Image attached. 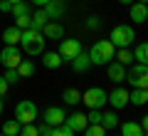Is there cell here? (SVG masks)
Masks as SVG:
<instances>
[{"label": "cell", "instance_id": "18", "mask_svg": "<svg viewBox=\"0 0 148 136\" xmlns=\"http://www.w3.org/2000/svg\"><path fill=\"white\" fill-rule=\"evenodd\" d=\"M89 67H91V62H89V55H86L84 50H82V52L72 59V69H74V72H86Z\"/></svg>", "mask_w": 148, "mask_h": 136}, {"label": "cell", "instance_id": "31", "mask_svg": "<svg viewBox=\"0 0 148 136\" xmlns=\"http://www.w3.org/2000/svg\"><path fill=\"white\" fill-rule=\"evenodd\" d=\"M86 121H89V124H101V109H89Z\"/></svg>", "mask_w": 148, "mask_h": 136}, {"label": "cell", "instance_id": "33", "mask_svg": "<svg viewBox=\"0 0 148 136\" xmlns=\"http://www.w3.org/2000/svg\"><path fill=\"white\" fill-rule=\"evenodd\" d=\"M5 82H8V84H17V82H20L17 69H8V72H5Z\"/></svg>", "mask_w": 148, "mask_h": 136}, {"label": "cell", "instance_id": "22", "mask_svg": "<svg viewBox=\"0 0 148 136\" xmlns=\"http://www.w3.org/2000/svg\"><path fill=\"white\" fill-rule=\"evenodd\" d=\"M20 129H22V124L17 119H8L3 124V134L5 136H20Z\"/></svg>", "mask_w": 148, "mask_h": 136}, {"label": "cell", "instance_id": "30", "mask_svg": "<svg viewBox=\"0 0 148 136\" xmlns=\"http://www.w3.org/2000/svg\"><path fill=\"white\" fill-rule=\"evenodd\" d=\"M49 136H74V131L67 129L64 124H59V126H52V134H49Z\"/></svg>", "mask_w": 148, "mask_h": 136}, {"label": "cell", "instance_id": "25", "mask_svg": "<svg viewBox=\"0 0 148 136\" xmlns=\"http://www.w3.org/2000/svg\"><path fill=\"white\" fill-rule=\"evenodd\" d=\"M119 124V116H116V111L111 109V111H106V114H101V126H104L106 131L109 129H114V126Z\"/></svg>", "mask_w": 148, "mask_h": 136}, {"label": "cell", "instance_id": "19", "mask_svg": "<svg viewBox=\"0 0 148 136\" xmlns=\"http://www.w3.org/2000/svg\"><path fill=\"white\" fill-rule=\"evenodd\" d=\"M121 136H146V131L138 126V121H123L121 124Z\"/></svg>", "mask_w": 148, "mask_h": 136}, {"label": "cell", "instance_id": "17", "mask_svg": "<svg viewBox=\"0 0 148 136\" xmlns=\"http://www.w3.org/2000/svg\"><path fill=\"white\" fill-rule=\"evenodd\" d=\"M62 55L59 52H42V64L47 69H57V67H62Z\"/></svg>", "mask_w": 148, "mask_h": 136}, {"label": "cell", "instance_id": "38", "mask_svg": "<svg viewBox=\"0 0 148 136\" xmlns=\"http://www.w3.org/2000/svg\"><path fill=\"white\" fill-rule=\"evenodd\" d=\"M8 87H10V84L5 82V77H0V97H5V94H8Z\"/></svg>", "mask_w": 148, "mask_h": 136}, {"label": "cell", "instance_id": "24", "mask_svg": "<svg viewBox=\"0 0 148 136\" xmlns=\"http://www.w3.org/2000/svg\"><path fill=\"white\" fill-rule=\"evenodd\" d=\"M133 59H136L138 64H146L148 62V45H146V42L136 45V50H133Z\"/></svg>", "mask_w": 148, "mask_h": 136}, {"label": "cell", "instance_id": "1", "mask_svg": "<svg viewBox=\"0 0 148 136\" xmlns=\"http://www.w3.org/2000/svg\"><path fill=\"white\" fill-rule=\"evenodd\" d=\"M45 35L40 30H32V27H27V30H22V37H20V47H22V52H27V55H42L45 52Z\"/></svg>", "mask_w": 148, "mask_h": 136}, {"label": "cell", "instance_id": "8", "mask_svg": "<svg viewBox=\"0 0 148 136\" xmlns=\"http://www.w3.org/2000/svg\"><path fill=\"white\" fill-rule=\"evenodd\" d=\"M79 52H82V42L79 40H62L59 42V55H62V59H69L72 62Z\"/></svg>", "mask_w": 148, "mask_h": 136}, {"label": "cell", "instance_id": "9", "mask_svg": "<svg viewBox=\"0 0 148 136\" xmlns=\"http://www.w3.org/2000/svg\"><path fill=\"white\" fill-rule=\"evenodd\" d=\"M106 101L111 104V109H123V106H128V89L116 87L111 94H106Z\"/></svg>", "mask_w": 148, "mask_h": 136}, {"label": "cell", "instance_id": "37", "mask_svg": "<svg viewBox=\"0 0 148 136\" xmlns=\"http://www.w3.org/2000/svg\"><path fill=\"white\" fill-rule=\"evenodd\" d=\"M0 12H12V3H8V0H0Z\"/></svg>", "mask_w": 148, "mask_h": 136}, {"label": "cell", "instance_id": "6", "mask_svg": "<svg viewBox=\"0 0 148 136\" xmlns=\"http://www.w3.org/2000/svg\"><path fill=\"white\" fill-rule=\"evenodd\" d=\"M22 62V50L17 45H5V50H0V64H5L8 69H15Z\"/></svg>", "mask_w": 148, "mask_h": 136}, {"label": "cell", "instance_id": "39", "mask_svg": "<svg viewBox=\"0 0 148 136\" xmlns=\"http://www.w3.org/2000/svg\"><path fill=\"white\" fill-rule=\"evenodd\" d=\"M32 3H35V5H40V8H45V5L49 3V0H32Z\"/></svg>", "mask_w": 148, "mask_h": 136}, {"label": "cell", "instance_id": "44", "mask_svg": "<svg viewBox=\"0 0 148 136\" xmlns=\"http://www.w3.org/2000/svg\"><path fill=\"white\" fill-rule=\"evenodd\" d=\"M59 3H67V0H59Z\"/></svg>", "mask_w": 148, "mask_h": 136}, {"label": "cell", "instance_id": "26", "mask_svg": "<svg viewBox=\"0 0 148 136\" xmlns=\"http://www.w3.org/2000/svg\"><path fill=\"white\" fill-rule=\"evenodd\" d=\"M15 69H17V74H20V79H22V77H32V74H35V64H32L30 59H22Z\"/></svg>", "mask_w": 148, "mask_h": 136}, {"label": "cell", "instance_id": "27", "mask_svg": "<svg viewBox=\"0 0 148 136\" xmlns=\"http://www.w3.org/2000/svg\"><path fill=\"white\" fill-rule=\"evenodd\" d=\"M12 15H15V17L32 15V8H30V3H25V0H22V3H15V5H12Z\"/></svg>", "mask_w": 148, "mask_h": 136}, {"label": "cell", "instance_id": "45", "mask_svg": "<svg viewBox=\"0 0 148 136\" xmlns=\"http://www.w3.org/2000/svg\"><path fill=\"white\" fill-rule=\"evenodd\" d=\"M0 136H5V134H0Z\"/></svg>", "mask_w": 148, "mask_h": 136}, {"label": "cell", "instance_id": "20", "mask_svg": "<svg viewBox=\"0 0 148 136\" xmlns=\"http://www.w3.org/2000/svg\"><path fill=\"white\" fill-rule=\"evenodd\" d=\"M146 101H148V92H146V89H131V92H128V104L143 106Z\"/></svg>", "mask_w": 148, "mask_h": 136}, {"label": "cell", "instance_id": "32", "mask_svg": "<svg viewBox=\"0 0 148 136\" xmlns=\"http://www.w3.org/2000/svg\"><path fill=\"white\" fill-rule=\"evenodd\" d=\"M20 136H40V131H37L35 124H25V126L20 129Z\"/></svg>", "mask_w": 148, "mask_h": 136}, {"label": "cell", "instance_id": "40", "mask_svg": "<svg viewBox=\"0 0 148 136\" xmlns=\"http://www.w3.org/2000/svg\"><path fill=\"white\" fill-rule=\"evenodd\" d=\"M119 3H121V5H131L133 0H119Z\"/></svg>", "mask_w": 148, "mask_h": 136}, {"label": "cell", "instance_id": "28", "mask_svg": "<svg viewBox=\"0 0 148 136\" xmlns=\"http://www.w3.org/2000/svg\"><path fill=\"white\" fill-rule=\"evenodd\" d=\"M84 136H106V129L101 124H86Z\"/></svg>", "mask_w": 148, "mask_h": 136}, {"label": "cell", "instance_id": "2", "mask_svg": "<svg viewBox=\"0 0 148 136\" xmlns=\"http://www.w3.org/2000/svg\"><path fill=\"white\" fill-rule=\"evenodd\" d=\"M114 45H111L109 40H99V42H94V45H91V50L86 55H89V62L91 64H109L111 59H114Z\"/></svg>", "mask_w": 148, "mask_h": 136}, {"label": "cell", "instance_id": "21", "mask_svg": "<svg viewBox=\"0 0 148 136\" xmlns=\"http://www.w3.org/2000/svg\"><path fill=\"white\" fill-rule=\"evenodd\" d=\"M47 22H49V17L45 15V10H37L35 15H30V27L32 30H42Z\"/></svg>", "mask_w": 148, "mask_h": 136}, {"label": "cell", "instance_id": "5", "mask_svg": "<svg viewBox=\"0 0 148 136\" xmlns=\"http://www.w3.org/2000/svg\"><path fill=\"white\" fill-rule=\"evenodd\" d=\"M123 79H126L133 89H146V87H148V69H146V64H138V62H136V64L126 72V77H123Z\"/></svg>", "mask_w": 148, "mask_h": 136}, {"label": "cell", "instance_id": "4", "mask_svg": "<svg viewBox=\"0 0 148 136\" xmlns=\"http://www.w3.org/2000/svg\"><path fill=\"white\" fill-rule=\"evenodd\" d=\"M37 106H35V101H30V99H22V101H17V106H15V119L20 121L22 126L25 124H35V119H37Z\"/></svg>", "mask_w": 148, "mask_h": 136}, {"label": "cell", "instance_id": "15", "mask_svg": "<svg viewBox=\"0 0 148 136\" xmlns=\"http://www.w3.org/2000/svg\"><path fill=\"white\" fill-rule=\"evenodd\" d=\"M106 72H109V79L111 82H123V77H126V67L123 64H119V62H109L106 64Z\"/></svg>", "mask_w": 148, "mask_h": 136}, {"label": "cell", "instance_id": "10", "mask_svg": "<svg viewBox=\"0 0 148 136\" xmlns=\"http://www.w3.org/2000/svg\"><path fill=\"white\" fill-rule=\"evenodd\" d=\"M64 111L59 109V106H47L45 109V114H42V121L47 126H59V124H64Z\"/></svg>", "mask_w": 148, "mask_h": 136}, {"label": "cell", "instance_id": "42", "mask_svg": "<svg viewBox=\"0 0 148 136\" xmlns=\"http://www.w3.org/2000/svg\"><path fill=\"white\" fill-rule=\"evenodd\" d=\"M8 3H12V5H15V3H22V0H8Z\"/></svg>", "mask_w": 148, "mask_h": 136}, {"label": "cell", "instance_id": "11", "mask_svg": "<svg viewBox=\"0 0 148 136\" xmlns=\"http://www.w3.org/2000/svg\"><path fill=\"white\" fill-rule=\"evenodd\" d=\"M86 124H89V121H86V114H79V111H74L72 116H64V126L72 129L74 134H77V131H84Z\"/></svg>", "mask_w": 148, "mask_h": 136}, {"label": "cell", "instance_id": "7", "mask_svg": "<svg viewBox=\"0 0 148 136\" xmlns=\"http://www.w3.org/2000/svg\"><path fill=\"white\" fill-rule=\"evenodd\" d=\"M82 101H84L89 109H101V106L106 104V92L101 87H89L84 94H82Z\"/></svg>", "mask_w": 148, "mask_h": 136}, {"label": "cell", "instance_id": "14", "mask_svg": "<svg viewBox=\"0 0 148 136\" xmlns=\"http://www.w3.org/2000/svg\"><path fill=\"white\" fill-rule=\"evenodd\" d=\"M42 10H45V15H47L49 20H59V17L64 15V3H59V0H49Z\"/></svg>", "mask_w": 148, "mask_h": 136}, {"label": "cell", "instance_id": "34", "mask_svg": "<svg viewBox=\"0 0 148 136\" xmlns=\"http://www.w3.org/2000/svg\"><path fill=\"white\" fill-rule=\"evenodd\" d=\"M15 27L27 30V27H30V15H25V17H15Z\"/></svg>", "mask_w": 148, "mask_h": 136}, {"label": "cell", "instance_id": "29", "mask_svg": "<svg viewBox=\"0 0 148 136\" xmlns=\"http://www.w3.org/2000/svg\"><path fill=\"white\" fill-rule=\"evenodd\" d=\"M116 57H119V64H123V67H126V64H133V55H131V50H119V55H116Z\"/></svg>", "mask_w": 148, "mask_h": 136}, {"label": "cell", "instance_id": "16", "mask_svg": "<svg viewBox=\"0 0 148 136\" xmlns=\"http://www.w3.org/2000/svg\"><path fill=\"white\" fill-rule=\"evenodd\" d=\"M20 37H22V30L15 25L5 27V32H3V42L5 45H20Z\"/></svg>", "mask_w": 148, "mask_h": 136}, {"label": "cell", "instance_id": "12", "mask_svg": "<svg viewBox=\"0 0 148 136\" xmlns=\"http://www.w3.org/2000/svg\"><path fill=\"white\" fill-rule=\"evenodd\" d=\"M40 32L45 35V40H64V27L59 22H47Z\"/></svg>", "mask_w": 148, "mask_h": 136}, {"label": "cell", "instance_id": "23", "mask_svg": "<svg viewBox=\"0 0 148 136\" xmlns=\"http://www.w3.org/2000/svg\"><path fill=\"white\" fill-rule=\"evenodd\" d=\"M62 99L67 101V104L74 106V104H79V101H82V92H79V89H74V87H69V89H64Z\"/></svg>", "mask_w": 148, "mask_h": 136}, {"label": "cell", "instance_id": "13", "mask_svg": "<svg viewBox=\"0 0 148 136\" xmlns=\"http://www.w3.org/2000/svg\"><path fill=\"white\" fill-rule=\"evenodd\" d=\"M128 15H131V20L133 22H146L148 20V8H146V3H131V10H128Z\"/></svg>", "mask_w": 148, "mask_h": 136}, {"label": "cell", "instance_id": "35", "mask_svg": "<svg viewBox=\"0 0 148 136\" xmlns=\"http://www.w3.org/2000/svg\"><path fill=\"white\" fill-rule=\"evenodd\" d=\"M86 27H89V30H96V27H101V20L99 17H89V20H86Z\"/></svg>", "mask_w": 148, "mask_h": 136}, {"label": "cell", "instance_id": "41", "mask_svg": "<svg viewBox=\"0 0 148 136\" xmlns=\"http://www.w3.org/2000/svg\"><path fill=\"white\" fill-rule=\"evenodd\" d=\"M0 116H3V97H0Z\"/></svg>", "mask_w": 148, "mask_h": 136}, {"label": "cell", "instance_id": "43", "mask_svg": "<svg viewBox=\"0 0 148 136\" xmlns=\"http://www.w3.org/2000/svg\"><path fill=\"white\" fill-rule=\"evenodd\" d=\"M138 3H146V0H138Z\"/></svg>", "mask_w": 148, "mask_h": 136}, {"label": "cell", "instance_id": "36", "mask_svg": "<svg viewBox=\"0 0 148 136\" xmlns=\"http://www.w3.org/2000/svg\"><path fill=\"white\" fill-rule=\"evenodd\" d=\"M37 131H40V136H49V134H52V126H47L42 121V126H37Z\"/></svg>", "mask_w": 148, "mask_h": 136}, {"label": "cell", "instance_id": "3", "mask_svg": "<svg viewBox=\"0 0 148 136\" xmlns=\"http://www.w3.org/2000/svg\"><path fill=\"white\" fill-rule=\"evenodd\" d=\"M133 40H136V32H133L131 25H116L111 30V40L109 42L114 47H119V50H126V47L133 45Z\"/></svg>", "mask_w": 148, "mask_h": 136}]
</instances>
